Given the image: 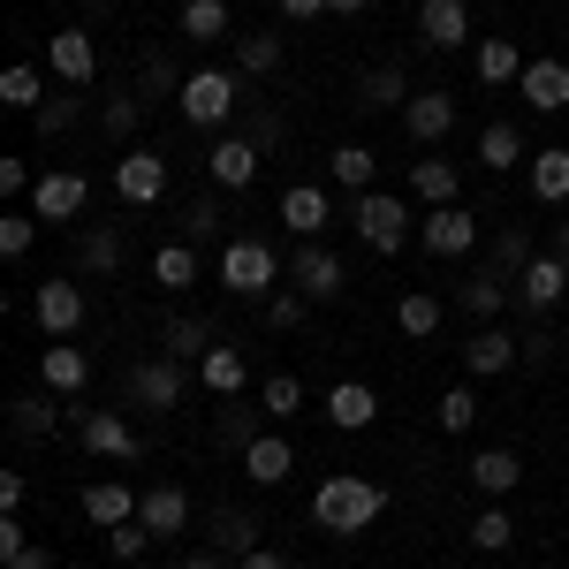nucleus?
Here are the masks:
<instances>
[{
    "label": "nucleus",
    "mask_w": 569,
    "mask_h": 569,
    "mask_svg": "<svg viewBox=\"0 0 569 569\" xmlns=\"http://www.w3.org/2000/svg\"><path fill=\"white\" fill-rule=\"evenodd\" d=\"M380 509H388V486L357 479V471H335V479H319V493H311V525L335 531V539L372 531V525H380Z\"/></svg>",
    "instance_id": "1"
},
{
    "label": "nucleus",
    "mask_w": 569,
    "mask_h": 569,
    "mask_svg": "<svg viewBox=\"0 0 569 569\" xmlns=\"http://www.w3.org/2000/svg\"><path fill=\"white\" fill-rule=\"evenodd\" d=\"M176 107H182V122H190V130L228 137V122L243 114V69H198V77H182Z\"/></svg>",
    "instance_id": "2"
},
{
    "label": "nucleus",
    "mask_w": 569,
    "mask_h": 569,
    "mask_svg": "<svg viewBox=\"0 0 569 569\" xmlns=\"http://www.w3.org/2000/svg\"><path fill=\"white\" fill-rule=\"evenodd\" d=\"M220 289H228V297H273V289H281V251H273L266 236L220 243Z\"/></svg>",
    "instance_id": "3"
},
{
    "label": "nucleus",
    "mask_w": 569,
    "mask_h": 569,
    "mask_svg": "<svg viewBox=\"0 0 569 569\" xmlns=\"http://www.w3.org/2000/svg\"><path fill=\"white\" fill-rule=\"evenodd\" d=\"M350 228L365 236V251H380V259H395L402 243H410V198H388V190H365L350 206Z\"/></svg>",
    "instance_id": "4"
},
{
    "label": "nucleus",
    "mask_w": 569,
    "mask_h": 569,
    "mask_svg": "<svg viewBox=\"0 0 569 569\" xmlns=\"http://www.w3.org/2000/svg\"><path fill=\"white\" fill-rule=\"evenodd\" d=\"M190 372H198V365H182V357H168V350L137 357L130 365V402L137 410H176L182 388H190Z\"/></svg>",
    "instance_id": "5"
},
{
    "label": "nucleus",
    "mask_w": 569,
    "mask_h": 569,
    "mask_svg": "<svg viewBox=\"0 0 569 569\" xmlns=\"http://www.w3.org/2000/svg\"><path fill=\"white\" fill-rule=\"evenodd\" d=\"M486 228L471 206H426V220H418V243L433 251V259H471V243H479Z\"/></svg>",
    "instance_id": "6"
},
{
    "label": "nucleus",
    "mask_w": 569,
    "mask_h": 569,
    "mask_svg": "<svg viewBox=\"0 0 569 569\" xmlns=\"http://www.w3.org/2000/svg\"><path fill=\"white\" fill-rule=\"evenodd\" d=\"M289 289H305L311 305H335V297L350 289V273H342V259H335L327 243H305V251L289 259Z\"/></svg>",
    "instance_id": "7"
},
{
    "label": "nucleus",
    "mask_w": 569,
    "mask_h": 569,
    "mask_svg": "<svg viewBox=\"0 0 569 569\" xmlns=\"http://www.w3.org/2000/svg\"><path fill=\"white\" fill-rule=\"evenodd\" d=\"M31 319H39L46 342L77 335V327H84V289H77V281H39V289H31Z\"/></svg>",
    "instance_id": "8"
},
{
    "label": "nucleus",
    "mask_w": 569,
    "mask_h": 569,
    "mask_svg": "<svg viewBox=\"0 0 569 569\" xmlns=\"http://www.w3.org/2000/svg\"><path fill=\"white\" fill-rule=\"evenodd\" d=\"M259 144L243 130H228V137H213V152H206V176H213V190H251L259 182Z\"/></svg>",
    "instance_id": "9"
},
{
    "label": "nucleus",
    "mask_w": 569,
    "mask_h": 569,
    "mask_svg": "<svg viewBox=\"0 0 569 569\" xmlns=\"http://www.w3.org/2000/svg\"><path fill=\"white\" fill-rule=\"evenodd\" d=\"M418 39L433 53H463L471 46V0H418Z\"/></svg>",
    "instance_id": "10"
},
{
    "label": "nucleus",
    "mask_w": 569,
    "mask_h": 569,
    "mask_svg": "<svg viewBox=\"0 0 569 569\" xmlns=\"http://www.w3.org/2000/svg\"><path fill=\"white\" fill-rule=\"evenodd\" d=\"M91 206V182L77 176V168H46L39 190H31V213L39 220H77Z\"/></svg>",
    "instance_id": "11"
},
{
    "label": "nucleus",
    "mask_w": 569,
    "mask_h": 569,
    "mask_svg": "<svg viewBox=\"0 0 569 569\" xmlns=\"http://www.w3.org/2000/svg\"><path fill=\"white\" fill-rule=\"evenodd\" d=\"M46 69H53L61 84H91V77H99V46H91L84 23H69V31L46 39Z\"/></svg>",
    "instance_id": "12"
},
{
    "label": "nucleus",
    "mask_w": 569,
    "mask_h": 569,
    "mask_svg": "<svg viewBox=\"0 0 569 569\" xmlns=\"http://www.w3.org/2000/svg\"><path fill=\"white\" fill-rule=\"evenodd\" d=\"M114 190H122V206H160L168 198V160L160 152H122L114 160Z\"/></svg>",
    "instance_id": "13"
},
{
    "label": "nucleus",
    "mask_w": 569,
    "mask_h": 569,
    "mask_svg": "<svg viewBox=\"0 0 569 569\" xmlns=\"http://www.w3.org/2000/svg\"><path fill=\"white\" fill-rule=\"evenodd\" d=\"M77 440H84L91 456H114V463L137 456V426L122 418V410H77Z\"/></svg>",
    "instance_id": "14"
},
{
    "label": "nucleus",
    "mask_w": 569,
    "mask_h": 569,
    "mask_svg": "<svg viewBox=\"0 0 569 569\" xmlns=\"http://www.w3.org/2000/svg\"><path fill=\"white\" fill-rule=\"evenodd\" d=\"M517 91H525V107H531V114H562V107H569V61H555V53L525 61Z\"/></svg>",
    "instance_id": "15"
},
{
    "label": "nucleus",
    "mask_w": 569,
    "mask_h": 569,
    "mask_svg": "<svg viewBox=\"0 0 569 569\" xmlns=\"http://www.w3.org/2000/svg\"><path fill=\"white\" fill-rule=\"evenodd\" d=\"M569 297V259H555V251H539V259L517 273V305L525 311H555Z\"/></svg>",
    "instance_id": "16"
},
{
    "label": "nucleus",
    "mask_w": 569,
    "mask_h": 569,
    "mask_svg": "<svg viewBox=\"0 0 569 569\" xmlns=\"http://www.w3.org/2000/svg\"><path fill=\"white\" fill-rule=\"evenodd\" d=\"M327 220H335V198H327L319 182H289V190H281V228H297L305 243H319Z\"/></svg>",
    "instance_id": "17"
},
{
    "label": "nucleus",
    "mask_w": 569,
    "mask_h": 569,
    "mask_svg": "<svg viewBox=\"0 0 569 569\" xmlns=\"http://www.w3.org/2000/svg\"><path fill=\"white\" fill-rule=\"evenodd\" d=\"M517 357H525V342H517L509 327H479V335L463 342V372H471V380H493V372H509Z\"/></svg>",
    "instance_id": "18"
},
{
    "label": "nucleus",
    "mask_w": 569,
    "mask_h": 569,
    "mask_svg": "<svg viewBox=\"0 0 569 569\" xmlns=\"http://www.w3.org/2000/svg\"><path fill=\"white\" fill-rule=\"evenodd\" d=\"M198 388L220 395V402H236V395L251 388V365H243V350H236V342H213V350L198 357Z\"/></svg>",
    "instance_id": "19"
},
{
    "label": "nucleus",
    "mask_w": 569,
    "mask_h": 569,
    "mask_svg": "<svg viewBox=\"0 0 569 569\" xmlns=\"http://www.w3.org/2000/svg\"><path fill=\"white\" fill-rule=\"evenodd\" d=\"M137 525L152 531V539H176V531L190 525V493H182V486H144V493H137Z\"/></svg>",
    "instance_id": "20"
},
{
    "label": "nucleus",
    "mask_w": 569,
    "mask_h": 569,
    "mask_svg": "<svg viewBox=\"0 0 569 569\" xmlns=\"http://www.w3.org/2000/svg\"><path fill=\"white\" fill-rule=\"evenodd\" d=\"M410 198H418V206H463V168L440 160V152H426V160L410 168Z\"/></svg>",
    "instance_id": "21"
},
{
    "label": "nucleus",
    "mask_w": 569,
    "mask_h": 569,
    "mask_svg": "<svg viewBox=\"0 0 569 569\" xmlns=\"http://www.w3.org/2000/svg\"><path fill=\"white\" fill-rule=\"evenodd\" d=\"M236 463H243V479H251V486H281L289 471H297V448H289V433H259Z\"/></svg>",
    "instance_id": "22"
},
{
    "label": "nucleus",
    "mask_w": 569,
    "mask_h": 569,
    "mask_svg": "<svg viewBox=\"0 0 569 569\" xmlns=\"http://www.w3.org/2000/svg\"><path fill=\"white\" fill-rule=\"evenodd\" d=\"M402 130L418 137V144H440V137L456 130V99H448V91H410V107H402Z\"/></svg>",
    "instance_id": "23"
},
{
    "label": "nucleus",
    "mask_w": 569,
    "mask_h": 569,
    "mask_svg": "<svg viewBox=\"0 0 569 569\" xmlns=\"http://www.w3.org/2000/svg\"><path fill=\"white\" fill-rule=\"evenodd\" d=\"M471 486H479L486 501L517 493V486H525V456H517V448H479V456H471Z\"/></svg>",
    "instance_id": "24"
},
{
    "label": "nucleus",
    "mask_w": 569,
    "mask_h": 569,
    "mask_svg": "<svg viewBox=\"0 0 569 569\" xmlns=\"http://www.w3.org/2000/svg\"><path fill=\"white\" fill-rule=\"evenodd\" d=\"M509 289H517V281H501L493 266H479L471 281H456V305H463V319H479V327H493V311L509 305Z\"/></svg>",
    "instance_id": "25"
},
{
    "label": "nucleus",
    "mask_w": 569,
    "mask_h": 569,
    "mask_svg": "<svg viewBox=\"0 0 569 569\" xmlns=\"http://www.w3.org/2000/svg\"><path fill=\"white\" fill-rule=\"evenodd\" d=\"M380 418V395L365 388V380H342V388H327V426H342V433H365Z\"/></svg>",
    "instance_id": "26"
},
{
    "label": "nucleus",
    "mask_w": 569,
    "mask_h": 569,
    "mask_svg": "<svg viewBox=\"0 0 569 569\" xmlns=\"http://www.w3.org/2000/svg\"><path fill=\"white\" fill-rule=\"evenodd\" d=\"M84 517H91L99 531L130 525V517H137V486H122V479H91V486H84Z\"/></svg>",
    "instance_id": "27"
},
{
    "label": "nucleus",
    "mask_w": 569,
    "mask_h": 569,
    "mask_svg": "<svg viewBox=\"0 0 569 569\" xmlns=\"http://www.w3.org/2000/svg\"><path fill=\"white\" fill-rule=\"evenodd\" d=\"M531 198L539 206H569V144H539L531 152Z\"/></svg>",
    "instance_id": "28"
},
{
    "label": "nucleus",
    "mask_w": 569,
    "mask_h": 569,
    "mask_svg": "<svg viewBox=\"0 0 569 569\" xmlns=\"http://www.w3.org/2000/svg\"><path fill=\"white\" fill-rule=\"evenodd\" d=\"M39 380H46L53 395H84V388H91V357L53 342V350H39Z\"/></svg>",
    "instance_id": "29"
},
{
    "label": "nucleus",
    "mask_w": 569,
    "mask_h": 569,
    "mask_svg": "<svg viewBox=\"0 0 569 569\" xmlns=\"http://www.w3.org/2000/svg\"><path fill=\"white\" fill-rule=\"evenodd\" d=\"M440 319H448V305H440L433 289H402V297H395V327H402L410 342H426V335H440Z\"/></svg>",
    "instance_id": "30"
},
{
    "label": "nucleus",
    "mask_w": 569,
    "mask_h": 569,
    "mask_svg": "<svg viewBox=\"0 0 569 569\" xmlns=\"http://www.w3.org/2000/svg\"><path fill=\"white\" fill-rule=\"evenodd\" d=\"M357 107H365V114H402V107H410L402 69H365V77H357Z\"/></svg>",
    "instance_id": "31"
},
{
    "label": "nucleus",
    "mask_w": 569,
    "mask_h": 569,
    "mask_svg": "<svg viewBox=\"0 0 569 569\" xmlns=\"http://www.w3.org/2000/svg\"><path fill=\"white\" fill-rule=\"evenodd\" d=\"M160 350H168V357H182V365H198V357L213 350V327H206L198 311H176V319L160 327Z\"/></svg>",
    "instance_id": "32"
},
{
    "label": "nucleus",
    "mask_w": 569,
    "mask_h": 569,
    "mask_svg": "<svg viewBox=\"0 0 569 569\" xmlns=\"http://www.w3.org/2000/svg\"><path fill=\"white\" fill-rule=\"evenodd\" d=\"M206 539H213V555H228V562H243V555L259 547V517H251V509H220Z\"/></svg>",
    "instance_id": "33"
},
{
    "label": "nucleus",
    "mask_w": 569,
    "mask_h": 569,
    "mask_svg": "<svg viewBox=\"0 0 569 569\" xmlns=\"http://www.w3.org/2000/svg\"><path fill=\"white\" fill-rule=\"evenodd\" d=\"M471 69H479V84H517L525 77V53H517V39H479V53H471Z\"/></svg>",
    "instance_id": "34"
},
{
    "label": "nucleus",
    "mask_w": 569,
    "mask_h": 569,
    "mask_svg": "<svg viewBox=\"0 0 569 569\" xmlns=\"http://www.w3.org/2000/svg\"><path fill=\"white\" fill-rule=\"evenodd\" d=\"M0 107H23V114L46 107V77L31 69V61H8V69H0Z\"/></svg>",
    "instance_id": "35"
},
{
    "label": "nucleus",
    "mask_w": 569,
    "mask_h": 569,
    "mask_svg": "<svg viewBox=\"0 0 569 569\" xmlns=\"http://www.w3.org/2000/svg\"><path fill=\"white\" fill-rule=\"evenodd\" d=\"M479 168H525V130H517V122H486L479 130Z\"/></svg>",
    "instance_id": "36"
},
{
    "label": "nucleus",
    "mask_w": 569,
    "mask_h": 569,
    "mask_svg": "<svg viewBox=\"0 0 569 569\" xmlns=\"http://www.w3.org/2000/svg\"><path fill=\"white\" fill-rule=\"evenodd\" d=\"M152 281H160V289H190V281H198V243H160V251H152Z\"/></svg>",
    "instance_id": "37"
},
{
    "label": "nucleus",
    "mask_w": 569,
    "mask_h": 569,
    "mask_svg": "<svg viewBox=\"0 0 569 569\" xmlns=\"http://www.w3.org/2000/svg\"><path fill=\"white\" fill-rule=\"evenodd\" d=\"M53 426H61V410H46L39 395H16L8 402V433L16 440H53Z\"/></svg>",
    "instance_id": "38"
},
{
    "label": "nucleus",
    "mask_w": 569,
    "mask_h": 569,
    "mask_svg": "<svg viewBox=\"0 0 569 569\" xmlns=\"http://www.w3.org/2000/svg\"><path fill=\"white\" fill-rule=\"evenodd\" d=\"M259 418H266V410H243V402H220V418H213V440H220V448H236V456H243V448H251V440L266 433Z\"/></svg>",
    "instance_id": "39"
},
{
    "label": "nucleus",
    "mask_w": 569,
    "mask_h": 569,
    "mask_svg": "<svg viewBox=\"0 0 569 569\" xmlns=\"http://www.w3.org/2000/svg\"><path fill=\"white\" fill-rule=\"evenodd\" d=\"M77 266L84 273H114L122 266V228H84L77 236Z\"/></svg>",
    "instance_id": "40"
},
{
    "label": "nucleus",
    "mask_w": 569,
    "mask_h": 569,
    "mask_svg": "<svg viewBox=\"0 0 569 569\" xmlns=\"http://www.w3.org/2000/svg\"><path fill=\"white\" fill-rule=\"evenodd\" d=\"M539 259V251H531V228H501V236H493V273H501V281H517V273H525V266Z\"/></svg>",
    "instance_id": "41"
},
{
    "label": "nucleus",
    "mask_w": 569,
    "mask_h": 569,
    "mask_svg": "<svg viewBox=\"0 0 569 569\" xmlns=\"http://www.w3.org/2000/svg\"><path fill=\"white\" fill-rule=\"evenodd\" d=\"M236 69H243V77H273V69H281V39H273V31H243V39H236Z\"/></svg>",
    "instance_id": "42"
},
{
    "label": "nucleus",
    "mask_w": 569,
    "mask_h": 569,
    "mask_svg": "<svg viewBox=\"0 0 569 569\" xmlns=\"http://www.w3.org/2000/svg\"><path fill=\"white\" fill-rule=\"evenodd\" d=\"M182 39H198V46L228 39V0H190L182 8Z\"/></svg>",
    "instance_id": "43"
},
{
    "label": "nucleus",
    "mask_w": 569,
    "mask_h": 569,
    "mask_svg": "<svg viewBox=\"0 0 569 569\" xmlns=\"http://www.w3.org/2000/svg\"><path fill=\"white\" fill-rule=\"evenodd\" d=\"M372 168H380V160H372V152H365V144H342V152H335V160H327V176L342 182V190H357V198H365V190H372Z\"/></svg>",
    "instance_id": "44"
},
{
    "label": "nucleus",
    "mask_w": 569,
    "mask_h": 569,
    "mask_svg": "<svg viewBox=\"0 0 569 569\" xmlns=\"http://www.w3.org/2000/svg\"><path fill=\"white\" fill-rule=\"evenodd\" d=\"M509 539H517V517H509V509H501V501H493V509H479V517H471V547H479V555H501V547H509Z\"/></svg>",
    "instance_id": "45"
},
{
    "label": "nucleus",
    "mask_w": 569,
    "mask_h": 569,
    "mask_svg": "<svg viewBox=\"0 0 569 569\" xmlns=\"http://www.w3.org/2000/svg\"><path fill=\"white\" fill-rule=\"evenodd\" d=\"M259 410L266 418H297V410H305V380H297V372H273L259 388Z\"/></svg>",
    "instance_id": "46"
},
{
    "label": "nucleus",
    "mask_w": 569,
    "mask_h": 569,
    "mask_svg": "<svg viewBox=\"0 0 569 569\" xmlns=\"http://www.w3.org/2000/svg\"><path fill=\"white\" fill-rule=\"evenodd\" d=\"M243 137H251L259 152H273V144H289V114H281V107H243Z\"/></svg>",
    "instance_id": "47"
},
{
    "label": "nucleus",
    "mask_w": 569,
    "mask_h": 569,
    "mask_svg": "<svg viewBox=\"0 0 569 569\" xmlns=\"http://www.w3.org/2000/svg\"><path fill=\"white\" fill-rule=\"evenodd\" d=\"M433 418H440V433H471V426H479V395H471V388H448Z\"/></svg>",
    "instance_id": "48"
},
{
    "label": "nucleus",
    "mask_w": 569,
    "mask_h": 569,
    "mask_svg": "<svg viewBox=\"0 0 569 569\" xmlns=\"http://www.w3.org/2000/svg\"><path fill=\"white\" fill-rule=\"evenodd\" d=\"M39 213H0V259H23L31 243H39Z\"/></svg>",
    "instance_id": "49"
},
{
    "label": "nucleus",
    "mask_w": 569,
    "mask_h": 569,
    "mask_svg": "<svg viewBox=\"0 0 569 569\" xmlns=\"http://www.w3.org/2000/svg\"><path fill=\"white\" fill-rule=\"evenodd\" d=\"M305 311H311L305 289H273V297H266V327H281V335H289V327H305Z\"/></svg>",
    "instance_id": "50"
},
{
    "label": "nucleus",
    "mask_w": 569,
    "mask_h": 569,
    "mask_svg": "<svg viewBox=\"0 0 569 569\" xmlns=\"http://www.w3.org/2000/svg\"><path fill=\"white\" fill-rule=\"evenodd\" d=\"M220 236V206L213 198H190V206H182V243H213Z\"/></svg>",
    "instance_id": "51"
},
{
    "label": "nucleus",
    "mask_w": 569,
    "mask_h": 569,
    "mask_svg": "<svg viewBox=\"0 0 569 569\" xmlns=\"http://www.w3.org/2000/svg\"><path fill=\"white\" fill-rule=\"evenodd\" d=\"M137 114H144V99H137V91H114V99L99 107V122H107V137H130V130H137Z\"/></svg>",
    "instance_id": "52"
},
{
    "label": "nucleus",
    "mask_w": 569,
    "mask_h": 569,
    "mask_svg": "<svg viewBox=\"0 0 569 569\" xmlns=\"http://www.w3.org/2000/svg\"><path fill=\"white\" fill-rule=\"evenodd\" d=\"M77 114H84V99H69V91H61V99H46L31 122H39V137H61L69 122H77Z\"/></svg>",
    "instance_id": "53"
},
{
    "label": "nucleus",
    "mask_w": 569,
    "mask_h": 569,
    "mask_svg": "<svg viewBox=\"0 0 569 569\" xmlns=\"http://www.w3.org/2000/svg\"><path fill=\"white\" fill-rule=\"evenodd\" d=\"M137 91H182V77H176V53L144 46V84H137Z\"/></svg>",
    "instance_id": "54"
},
{
    "label": "nucleus",
    "mask_w": 569,
    "mask_h": 569,
    "mask_svg": "<svg viewBox=\"0 0 569 569\" xmlns=\"http://www.w3.org/2000/svg\"><path fill=\"white\" fill-rule=\"evenodd\" d=\"M144 547H152V531L137 525V517H130V525H114V531H107V555H114V562H137Z\"/></svg>",
    "instance_id": "55"
},
{
    "label": "nucleus",
    "mask_w": 569,
    "mask_h": 569,
    "mask_svg": "<svg viewBox=\"0 0 569 569\" xmlns=\"http://www.w3.org/2000/svg\"><path fill=\"white\" fill-rule=\"evenodd\" d=\"M31 190H39V176L23 160H0V198H31Z\"/></svg>",
    "instance_id": "56"
},
{
    "label": "nucleus",
    "mask_w": 569,
    "mask_h": 569,
    "mask_svg": "<svg viewBox=\"0 0 569 569\" xmlns=\"http://www.w3.org/2000/svg\"><path fill=\"white\" fill-rule=\"evenodd\" d=\"M23 493H31L23 471H0V517H23Z\"/></svg>",
    "instance_id": "57"
},
{
    "label": "nucleus",
    "mask_w": 569,
    "mask_h": 569,
    "mask_svg": "<svg viewBox=\"0 0 569 569\" xmlns=\"http://www.w3.org/2000/svg\"><path fill=\"white\" fill-rule=\"evenodd\" d=\"M8 569H53V547H39V539H23V547L8 555Z\"/></svg>",
    "instance_id": "58"
},
{
    "label": "nucleus",
    "mask_w": 569,
    "mask_h": 569,
    "mask_svg": "<svg viewBox=\"0 0 569 569\" xmlns=\"http://www.w3.org/2000/svg\"><path fill=\"white\" fill-rule=\"evenodd\" d=\"M273 8H281L289 23H311V16H327V0H273Z\"/></svg>",
    "instance_id": "59"
},
{
    "label": "nucleus",
    "mask_w": 569,
    "mask_h": 569,
    "mask_svg": "<svg viewBox=\"0 0 569 569\" xmlns=\"http://www.w3.org/2000/svg\"><path fill=\"white\" fill-rule=\"evenodd\" d=\"M236 569H289V562H281L273 547H251V555H243V562H236Z\"/></svg>",
    "instance_id": "60"
},
{
    "label": "nucleus",
    "mask_w": 569,
    "mask_h": 569,
    "mask_svg": "<svg viewBox=\"0 0 569 569\" xmlns=\"http://www.w3.org/2000/svg\"><path fill=\"white\" fill-rule=\"evenodd\" d=\"M182 569H236V562H228V555H190Z\"/></svg>",
    "instance_id": "61"
},
{
    "label": "nucleus",
    "mask_w": 569,
    "mask_h": 569,
    "mask_svg": "<svg viewBox=\"0 0 569 569\" xmlns=\"http://www.w3.org/2000/svg\"><path fill=\"white\" fill-rule=\"evenodd\" d=\"M372 0H327V16H365Z\"/></svg>",
    "instance_id": "62"
},
{
    "label": "nucleus",
    "mask_w": 569,
    "mask_h": 569,
    "mask_svg": "<svg viewBox=\"0 0 569 569\" xmlns=\"http://www.w3.org/2000/svg\"><path fill=\"white\" fill-rule=\"evenodd\" d=\"M555 259H569V220H555Z\"/></svg>",
    "instance_id": "63"
}]
</instances>
